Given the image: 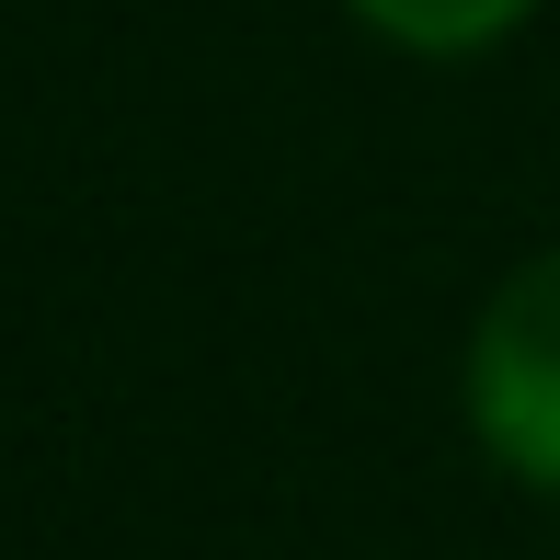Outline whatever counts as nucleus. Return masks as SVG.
I'll use <instances>...</instances> for the list:
<instances>
[{"instance_id": "nucleus-2", "label": "nucleus", "mask_w": 560, "mask_h": 560, "mask_svg": "<svg viewBox=\"0 0 560 560\" xmlns=\"http://www.w3.org/2000/svg\"><path fill=\"white\" fill-rule=\"evenodd\" d=\"M343 12L400 58H492L503 35H526L538 0H343Z\"/></svg>"}, {"instance_id": "nucleus-1", "label": "nucleus", "mask_w": 560, "mask_h": 560, "mask_svg": "<svg viewBox=\"0 0 560 560\" xmlns=\"http://www.w3.org/2000/svg\"><path fill=\"white\" fill-rule=\"evenodd\" d=\"M457 412H469V446L492 457L515 492L560 503V241L526 252L469 320V354H457Z\"/></svg>"}]
</instances>
